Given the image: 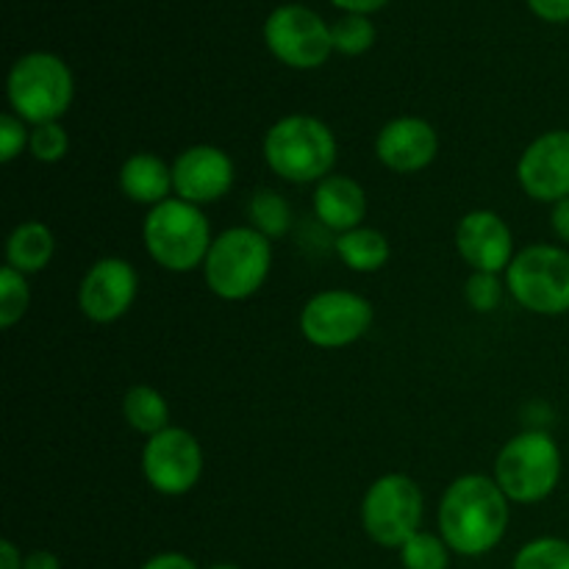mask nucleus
<instances>
[{
    "mask_svg": "<svg viewBox=\"0 0 569 569\" xmlns=\"http://www.w3.org/2000/svg\"><path fill=\"white\" fill-rule=\"evenodd\" d=\"M509 503L495 478L478 472L456 478L439 500V537L453 553L478 559L503 542Z\"/></svg>",
    "mask_w": 569,
    "mask_h": 569,
    "instance_id": "1",
    "label": "nucleus"
},
{
    "mask_svg": "<svg viewBox=\"0 0 569 569\" xmlns=\"http://www.w3.org/2000/svg\"><path fill=\"white\" fill-rule=\"evenodd\" d=\"M264 161L289 183H320L337 164V137L322 120L289 114L264 137Z\"/></svg>",
    "mask_w": 569,
    "mask_h": 569,
    "instance_id": "2",
    "label": "nucleus"
},
{
    "mask_svg": "<svg viewBox=\"0 0 569 569\" xmlns=\"http://www.w3.org/2000/svg\"><path fill=\"white\" fill-rule=\"evenodd\" d=\"M272 267V244L253 226L222 231L203 261L206 287L222 300H244L264 287Z\"/></svg>",
    "mask_w": 569,
    "mask_h": 569,
    "instance_id": "3",
    "label": "nucleus"
},
{
    "mask_svg": "<svg viewBox=\"0 0 569 569\" xmlns=\"http://www.w3.org/2000/svg\"><path fill=\"white\" fill-rule=\"evenodd\" d=\"M142 239L150 259L170 272L198 270L214 242L200 206L181 198H170L148 211Z\"/></svg>",
    "mask_w": 569,
    "mask_h": 569,
    "instance_id": "4",
    "label": "nucleus"
},
{
    "mask_svg": "<svg viewBox=\"0 0 569 569\" xmlns=\"http://www.w3.org/2000/svg\"><path fill=\"white\" fill-rule=\"evenodd\" d=\"M6 92L14 114L37 128L44 122H59V117L67 114L76 83L70 67L59 56L28 53L11 67Z\"/></svg>",
    "mask_w": 569,
    "mask_h": 569,
    "instance_id": "5",
    "label": "nucleus"
},
{
    "mask_svg": "<svg viewBox=\"0 0 569 569\" xmlns=\"http://www.w3.org/2000/svg\"><path fill=\"white\" fill-rule=\"evenodd\" d=\"M495 481L511 503H539L561 481V450L545 431H526L503 445L495 461Z\"/></svg>",
    "mask_w": 569,
    "mask_h": 569,
    "instance_id": "6",
    "label": "nucleus"
},
{
    "mask_svg": "<svg viewBox=\"0 0 569 569\" xmlns=\"http://www.w3.org/2000/svg\"><path fill=\"white\" fill-rule=\"evenodd\" d=\"M506 287L522 309L542 317L569 311V250L559 244H531L506 270Z\"/></svg>",
    "mask_w": 569,
    "mask_h": 569,
    "instance_id": "7",
    "label": "nucleus"
},
{
    "mask_svg": "<svg viewBox=\"0 0 569 569\" xmlns=\"http://www.w3.org/2000/svg\"><path fill=\"white\" fill-rule=\"evenodd\" d=\"M426 498L417 481L400 472L378 478L361 500V526L381 548H403L422 526Z\"/></svg>",
    "mask_w": 569,
    "mask_h": 569,
    "instance_id": "8",
    "label": "nucleus"
},
{
    "mask_svg": "<svg viewBox=\"0 0 569 569\" xmlns=\"http://www.w3.org/2000/svg\"><path fill=\"white\" fill-rule=\"evenodd\" d=\"M372 326V303L348 289L315 295L300 311V333L315 348H348Z\"/></svg>",
    "mask_w": 569,
    "mask_h": 569,
    "instance_id": "9",
    "label": "nucleus"
},
{
    "mask_svg": "<svg viewBox=\"0 0 569 569\" xmlns=\"http://www.w3.org/2000/svg\"><path fill=\"white\" fill-rule=\"evenodd\" d=\"M142 472L159 495L181 498L192 492L203 476V448L187 428L170 426L144 442Z\"/></svg>",
    "mask_w": 569,
    "mask_h": 569,
    "instance_id": "10",
    "label": "nucleus"
},
{
    "mask_svg": "<svg viewBox=\"0 0 569 569\" xmlns=\"http://www.w3.org/2000/svg\"><path fill=\"white\" fill-rule=\"evenodd\" d=\"M264 42L278 61L295 70L326 64L333 50L331 28L306 6H281L264 22Z\"/></svg>",
    "mask_w": 569,
    "mask_h": 569,
    "instance_id": "11",
    "label": "nucleus"
},
{
    "mask_svg": "<svg viewBox=\"0 0 569 569\" xmlns=\"http://www.w3.org/2000/svg\"><path fill=\"white\" fill-rule=\"evenodd\" d=\"M137 289L139 276L131 261L109 256V259L94 261L83 276L78 287V309L87 320L106 326L128 315L137 300Z\"/></svg>",
    "mask_w": 569,
    "mask_h": 569,
    "instance_id": "12",
    "label": "nucleus"
},
{
    "mask_svg": "<svg viewBox=\"0 0 569 569\" xmlns=\"http://www.w3.org/2000/svg\"><path fill=\"white\" fill-rule=\"evenodd\" d=\"M517 178L528 198L539 203H559L569 198V131L556 128V131L542 133L533 139L520 156L517 164Z\"/></svg>",
    "mask_w": 569,
    "mask_h": 569,
    "instance_id": "13",
    "label": "nucleus"
},
{
    "mask_svg": "<svg viewBox=\"0 0 569 569\" xmlns=\"http://www.w3.org/2000/svg\"><path fill=\"white\" fill-rule=\"evenodd\" d=\"M233 161L214 144H192L172 161V187L176 198L206 206L226 198L233 187Z\"/></svg>",
    "mask_w": 569,
    "mask_h": 569,
    "instance_id": "14",
    "label": "nucleus"
},
{
    "mask_svg": "<svg viewBox=\"0 0 569 569\" xmlns=\"http://www.w3.org/2000/svg\"><path fill=\"white\" fill-rule=\"evenodd\" d=\"M456 248L472 272H492V276L509 270L517 256L511 228L506 226L503 217L487 209L461 217L456 228Z\"/></svg>",
    "mask_w": 569,
    "mask_h": 569,
    "instance_id": "15",
    "label": "nucleus"
},
{
    "mask_svg": "<svg viewBox=\"0 0 569 569\" xmlns=\"http://www.w3.org/2000/svg\"><path fill=\"white\" fill-rule=\"evenodd\" d=\"M439 137L422 117H398L378 131L376 156L395 172H420L437 159Z\"/></svg>",
    "mask_w": 569,
    "mask_h": 569,
    "instance_id": "16",
    "label": "nucleus"
},
{
    "mask_svg": "<svg viewBox=\"0 0 569 569\" xmlns=\"http://www.w3.org/2000/svg\"><path fill=\"white\" fill-rule=\"evenodd\" d=\"M315 214L331 231L345 233L361 226L367 214V194L353 178L331 172L315 187Z\"/></svg>",
    "mask_w": 569,
    "mask_h": 569,
    "instance_id": "17",
    "label": "nucleus"
},
{
    "mask_svg": "<svg viewBox=\"0 0 569 569\" xmlns=\"http://www.w3.org/2000/svg\"><path fill=\"white\" fill-rule=\"evenodd\" d=\"M120 189L128 200L153 209L176 192L172 167L153 153H133L120 167Z\"/></svg>",
    "mask_w": 569,
    "mask_h": 569,
    "instance_id": "18",
    "label": "nucleus"
},
{
    "mask_svg": "<svg viewBox=\"0 0 569 569\" xmlns=\"http://www.w3.org/2000/svg\"><path fill=\"white\" fill-rule=\"evenodd\" d=\"M56 253V239L50 228L39 220H26L6 239V264L22 276L44 270Z\"/></svg>",
    "mask_w": 569,
    "mask_h": 569,
    "instance_id": "19",
    "label": "nucleus"
},
{
    "mask_svg": "<svg viewBox=\"0 0 569 569\" xmlns=\"http://www.w3.org/2000/svg\"><path fill=\"white\" fill-rule=\"evenodd\" d=\"M333 250L342 259V264L353 272H378L381 267H387L389 256H392L389 239L376 228L365 226L339 233Z\"/></svg>",
    "mask_w": 569,
    "mask_h": 569,
    "instance_id": "20",
    "label": "nucleus"
},
{
    "mask_svg": "<svg viewBox=\"0 0 569 569\" xmlns=\"http://www.w3.org/2000/svg\"><path fill=\"white\" fill-rule=\"evenodd\" d=\"M122 417L133 431L144 433V437H156L164 428H170V406H167L164 395L153 387H131L122 400Z\"/></svg>",
    "mask_w": 569,
    "mask_h": 569,
    "instance_id": "21",
    "label": "nucleus"
},
{
    "mask_svg": "<svg viewBox=\"0 0 569 569\" xmlns=\"http://www.w3.org/2000/svg\"><path fill=\"white\" fill-rule=\"evenodd\" d=\"M250 222L259 233H264L267 239H278L289 231V222H292V209L283 200V194L272 192V189H259V192L250 198L248 206Z\"/></svg>",
    "mask_w": 569,
    "mask_h": 569,
    "instance_id": "22",
    "label": "nucleus"
},
{
    "mask_svg": "<svg viewBox=\"0 0 569 569\" xmlns=\"http://www.w3.org/2000/svg\"><path fill=\"white\" fill-rule=\"evenodd\" d=\"M450 553L453 550L448 548V542L439 533L417 531L400 548V561H403V569H448Z\"/></svg>",
    "mask_w": 569,
    "mask_h": 569,
    "instance_id": "23",
    "label": "nucleus"
},
{
    "mask_svg": "<svg viewBox=\"0 0 569 569\" xmlns=\"http://www.w3.org/2000/svg\"><path fill=\"white\" fill-rule=\"evenodd\" d=\"M511 569H569V542L559 537H539L522 545Z\"/></svg>",
    "mask_w": 569,
    "mask_h": 569,
    "instance_id": "24",
    "label": "nucleus"
},
{
    "mask_svg": "<svg viewBox=\"0 0 569 569\" xmlns=\"http://www.w3.org/2000/svg\"><path fill=\"white\" fill-rule=\"evenodd\" d=\"M28 303H31V289L22 272L6 264L0 270V328H14L26 317Z\"/></svg>",
    "mask_w": 569,
    "mask_h": 569,
    "instance_id": "25",
    "label": "nucleus"
},
{
    "mask_svg": "<svg viewBox=\"0 0 569 569\" xmlns=\"http://www.w3.org/2000/svg\"><path fill=\"white\" fill-rule=\"evenodd\" d=\"M333 48L345 56H361L376 44V26L365 14H345L331 28Z\"/></svg>",
    "mask_w": 569,
    "mask_h": 569,
    "instance_id": "26",
    "label": "nucleus"
},
{
    "mask_svg": "<svg viewBox=\"0 0 569 569\" xmlns=\"http://www.w3.org/2000/svg\"><path fill=\"white\" fill-rule=\"evenodd\" d=\"M28 150L37 161L44 164H56L67 156L70 150V137L59 122H44V126L31 128V139H28Z\"/></svg>",
    "mask_w": 569,
    "mask_h": 569,
    "instance_id": "27",
    "label": "nucleus"
},
{
    "mask_svg": "<svg viewBox=\"0 0 569 569\" xmlns=\"http://www.w3.org/2000/svg\"><path fill=\"white\" fill-rule=\"evenodd\" d=\"M465 298L478 315H489L500 306L503 300V283H500L498 276L492 272H472L467 278V287H465Z\"/></svg>",
    "mask_w": 569,
    "mask_h": 569,
    "instance_id": "28",
    "label": "nucleus"
},
{
    "mask_svg": "<svg viewBox=\"0 0 569 569\" xmlns=\"http://www.w3.org/2000/svg\"><path fill=\"white\" fill-rule=\"evenodd\" d=\"M26 126L28 122H22L17 114H9V111L0 117V161L3 164H11L28 148L31 131Z\"/></svg>",
    "mask_w": 569,
    "mask_h": 569,
    "instance_id": "29",
    "label": "nucleus"
},
{
    "mask_svg": "<svg viewBox=\"0 0 569 569\" xmlns=\"http://www.w3.org/2000/svg\"><path fill=\"white\" fill-rule=\"evenodd\" d=\"M531 11L548 22H569V0H528Z\"/></svg>",
    "mask_w": 569,
    "mask_h": 569,
    "instance_id": "30",
    "label": "nucleus"
},
{
    "mask_svg": "<svg viewBox=\"0 0 569 569\" xmlns=\"http://www.w3.org/2000/svg\"><path fill=\"white\" fill-rule=\"evenodd\" d=\"M142 569H198V565H194L189 556L172 553V550H167V553H156L153 559L144 561Z\"/></svg>",
    "mask_w": 569,
    "mask_h": 569,
    "instance_id": "31",
    "label": "nucleus"
},
{
    "mask_svg": "<svg viewBox=\"0 0 569 569\" xmlns=\"http://www.w3.org/2000/svg\"><path fill=\"white\" fill-rule=\"evenodd\" d=\"M550 228H553L559 242L569 244V198L553 203V211H550Z\"/></svg>",
    "mask_w": 569,
    "mask_h": 569,
    "instance_id": "32",
    "label": "nucleus"
},
{
    "mask_svg": "<svg viewBox=\"0 0 569 569\" xmlns=\"http://www.w3.org/2000/svg\"><path fill=\"white\" fill-rule=\"evenodd\" d=\"M333 6H339V9H345L348 14H372V11H378L381 6H387L389 0H331Z\"/></svg>",
    "mask_w": 569,
    "mask_h": 569,
    "instance_id": "33",
    "label": "nucleus"
},
{
    "mask_svg": "<svg viewBox=\"0 0 569 569\" xmlns=\"http://www.w3.org/2000/svg\"><path fill=\"white\" fill-rule=\"evenodd\" d=\"M22 569H61V561L50 550H33V553L26 556Z\"/></svg>",
    "mask_w": 569,
    "mask_h": 569,
    "instance_id": "34",
    "label": "nucleus"
},
{
    "mask_svg": "<svg viewBox=\"0 0 569 569\" xmlns=\"http://www.w3.org/2000/svg\"><path fill=\"white\" fill-rule=\"evenodd\" d=\"M26 565V559H22L20 550L14 548V542H0V569H22Z\"/></svg>",
    "mask_w": 569,
    "mask_h": 569,
    "instance_id": "35",
    "label": "nucleus"
},
{
    "mask_svg": "<svg viewBox=\"0 0 569 569\" xmlns=\"http://www.w3.org/2000/svg\"><path fill=\"white\" fill-rule=\"evenodd\" d=\"M209 569H239L237 565H214V567H209Z\"/></svg>",
    "mask_w": 569,
    "mask_h": 569,
    "instance_id": "36",
    "label": "nucleus"
}]
</instances>
